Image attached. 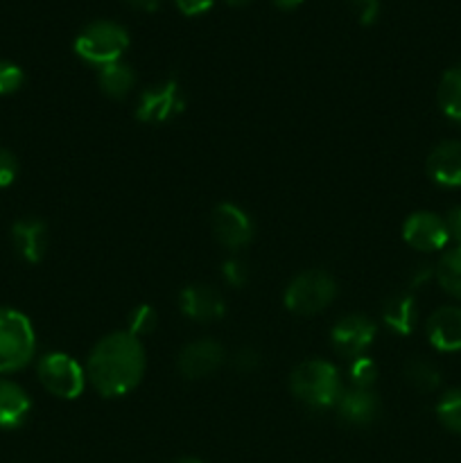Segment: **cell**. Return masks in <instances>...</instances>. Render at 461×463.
I'll return each mask as SVG.
<instances>
[{"label":"cell","instance_id":"obj_1","mask_svg":"<svg viewBox=\"0 0 461 463\" xmlns=\"http://www.w3.org/2000/svg\"><path fill=\"white\" fill-rule=\"evenodd\" d=\"M145 373V351L140 339L129 333H111L95 344L86 364V375L95 392L118 398L136 389Z\"/></svg>","mask_w":461,"mask_h":463},{"label":"cell","instance_id":"obj_2","mask_svg":"<svg viewBox=\"0 0 461 463\" xmlns=\"http://www.w3.org/2000/svg\"><path fill=\"white\" fill-rule=\"evenodd\" d=\"M289 387H292L296 401L312 410L337 407L343 393L339 371L334 369V364L324 360H307L298 364L289 378Z\"/></svg>","mask_w":461,"mask_h":463},{"label":"cell","instance_id":"obj_3","mask_svg":"<svg viewBox=\"0 0 461 463\" xmlns=\"http://www.w3.org/2000/svg\"><path fill=\"white\" fill-rule=\"evenodd\" d=\"M36 351L34 328L25 315L0 307V373H14L30 364Z\"/></svg>","mask_w":461,"mask_h":463},{"label":"cell","instance_id":"obj_4","mask_svg":"<svg viewBox=\"0 0 461 463\" xmlns=\"http://www.w3.org/2000/svg\"><path fill=\"white\" fill-rule=\"evenodd\" d=\"M127 48H129V34H127L125 27L113 21L90 23L75 39L77 57L99 68L120 61Z\"/></svg>","mask_w":461,"mask_h":463},{"label":"cell","instance_id":"obj_5","mask_svg":"<svg viewBox=\"0 0 461 463\" xmlns=\"http://www.w3.org/2000/svg\"><path fill=\"white\" fill-rule=\"evenodd\" d=\"M334 297H337V285L333 276L321 269H312L303 271L289 283L285 292V306L294 315L310 317L325 310Z\"/></svg>","mask_w":461,"mask_h":463},{"label":"cell","instance_id":"obj_6","mask_svg":"<svg viewBox=\"0 0 461 463\" xmlns=\"http://www.w3.org/2000/svg\"><path fill=\"white\" fill-rule=\"evenodd\" d=\"M36 373H39V380L45 387V392H50L57 398H63V401H75L84 392V371L77 364V360H72L66 353H48V355L41 357Z\"/></svg>","mask_w":461,"mask_h":463},{"label":"cell","instance_id":"obj_7","mask_svg":"<svg viewBox=\"0 0 461 463\" xmlns=\"http://www.w3.org/2000/svg\"><path fill=\"white\" fill-rule=\"evenodd\" d=\"M185 109L183 90L179 81L165 80L161 84L147 86L140 93L138 107H136V118L145 125H163L179 116Z\"/></svg>","mask_w":461,"mask_h":463},{"label":"cell","instance_id":"obj_8","mask_svg":"<svg viewBox=\"0 0 461 463\" xmlns=\"http://www.w3.org/2000/svg\"><path fill=\"white\" fill-rule=\"evenodd\" d=\"M402 238L416 251H441L450 242V231L437 213L419 211L409 215L402 226Z\"/></svg>","mask_w":461,"mask_h":463},{"label":"cell","instance_id":"obj_9","mask_svg":"<svg viewBox=\"0 0 461 463\" xmlns=\"http://www.w3.org/2000/svg\"><path fill=\"white\" fill-rule=\"evenodd\" d=\"M373 339L375 324L364 315H346L334 324L333 333H330L333 348L342 357H348V360L364 355L366 348L373 344Z\"/></svg>","mask_w":461,"mask_h":463},{"label":"cell","instance_id":"obj_10","mask_svg":"<svg viewBox=\"0 0 461 463\" xmlns=\"http://www.w3.org/2000/svg\"><path fill=\"white\" fill-rule=\"evenodd\" d=\"M212 235L226 249H242L251 242L253 224L247 213L235 203H220L212 211Z\"/></svg>","mask_w":461,"mask_h":463},{"label":"cell","instance_id":"obj_11","mask_svg":"<svg viewBox=\"0 0 461 463\" xmlns=\"http://www.w3.org/2000/svg\"><path fill=\"white\" fill-rule=\"evenodd\" d=\"M226 360L224 348L212 339H199V342H190L188 346L181 348L179 360V373L188 380H202L206 375L215 373Z\"/></svg>","mask_w":461,"mask_h":463},{"label":"cell","instance_id":"obj_12","mask_svg":"<svg viewBox=\"0 0 461 463\" xmlns=\"http://www.w3.org/2000/svg\"><path fill=\"white\" fill-rule=\"evenodd\" d=\"M179 306L188 319L197 324H211L224 317V298L211 285H190L179 294Z\"/></svg>","mask_w":461,"mask_h":463},{"label":"cell","instance_id":"obj_13","mask_svg":"<svg viewBox=\"0 0 461 463\" xmlns=\"http://www.w3.org/2000/svg\"><path fill=\"white\" fill-rule=\"evenodd\" d=\"M428 175L443 188H461V140H443L429 152Z\"/></svg>","mask_w":461,"mask_h":463},{"label":"cell","instance_id":"obj_14","mask_svg":"<svg viewBox=\"0 0 461 463\" xmlns=\"http://www.w3.org/2000/svg\"><path fill=\"white\" fill-rule=\"evenodd\" d=\"M428 337L441 353L461 351V307L443 306L428 319Z\"/></svg>","mask_w":461,"mask_h":463},{"label":"cell","instance_id":"obj_15","mask_svg":"<svg viewBox=\"0 0 461 463\" xmlns=\"http://www.w3.org/2000/svg\"><path fill=\"white\" fill-rule=\"evenodd\" d=\"M12 242L18 256L25 262H41L48 249V229L41 220L27 217V220H18L12 226Z\"/></svg>","mask_w":461,"mask_h":463},{"label":"cell","instance_id":"obj_16","mask_svg":"<svg viewBox=\"0 0 461 463\" xmlns=\"http://www.w3.org/2000/svg\"><path fill=\"white\" fill-rule=\"evenodd\" d=\"M339 419L348 425H369L378 419L380 401L371 389H348L337 402Z\"/></svg>","mask_w":461,"mask_h":463},{"label":"cell","instance_id":"obj_17","mask_svg":"<svg viewBox=\"0 0 461 463\" xmlns=\"http://www.w3.org/2000/svg\"><path fill=\"white\" fill-rule=\"evenodd\" d=\"M30 410L32 402L25 389L9 380H0V430L21 428Z\"/></svg>","mask_w":461,"mask_h":463},{"label":"cell","instance_id":"obj_18","mask_svg":"<svg viewBox=\"0 0 461 463\" xmlns=\"http://www.w3.org/2000/svg\"><path fill=\"white\" fill-rule=\"evenodd\" d=\"M416 319H419V310H416L414 294L398 292L384 301L382 321L396 335H409L416 328Z\"/></svg>","mask_w":461,"mask_h":463},{"label":"cell","instance_id":"obj_19","mask_svg":"<svg viewBox=\"0 0 461 463\" xmlns=\"http://www.w3.org/2000/svg\"><path fill=\"white\" fill-rule=\"evenodd\" d=\"M98 81H99V89H102L108 98L122 99L129 95L131 89H134L136 75L134 71H131V66H127V63L122 61H116L99 68Z\"/></svg>","mask_w":461,"mask_h":463},{"label":"cell","instance_id":"obj_20","mask_svg":"<svg viewBox=\"0 0 461 463\" xmlns=\"http://www.w3.org/2000/svg\"><path fill=\"white\" fill-rule=\"evenodd\" d=\"M438 107L450 120L461 125V63L450 68L438 84Z\"/></svg>","mask_w":461,"mask_h":463},{"label":"cell","instance_id":"obj_21","mask_svg":"<svg viewBox=\"0 0 461 463\" xmlns=\"http://www.w3.org/2000/svg\"><path fill=\"white\" fill-rule=\"evenodd\" d=\"M434 276H437L443 292H447L455 298H461V247H455L443 253L441 260L434 267Z\"/></svg>","mask_w":461,"mask_h":463},{"label":"cell","instance_id":"obj_22","mask_svg":"<svg viewBox=\"0 0 461 463\" xmlns=\"http://www.w3.org/2000/svg\"><path fill=\"white\" fill-rule=\"evenodd\" d=\"M405 380L420 393L437 392L441 384V371L425 357H414L405 364Z\"/></svg>","mask_w":461,"mask_h":463},{"label":"cell","instance_id":"obj_23","mask_svg":"<svg viewBox=\"0 0 461 463\" xmlns=\"http://www.w3.org/2000/svg\"><path fill=\"white\" fill-rule=\"evenodd\" d=\"M437 416L450 432L461 434V387L443 393L437 402Z\"/></svg>","mask_w":461,"mask_h":463},{"label":"cell","instance_id":"obj_24","mask_svg":"<svg viewBox=\"0 0 461 463\" xmlns=\"http://www.w3.org/2000/svg\"><path fill=\"white\" fill-rule=\"evenodd\" d=\"M156 324H158L156 310H154L152 306H147V303H143V306H136L134 310H131L129 328H127V333H129L131 337L140 339L145 337V335L154 333Z\"/></svg>","mask_w":461,"mask_h":463},{"label":"cell","instance_id":"obj_25","mask_svg":"<svg viewBox=\"0 0 461 463\" xmlns=\"http://www.w3.org/2000/svg\"><path fill=\"white\" fill-rule=\"evenodd\" d=\"M348 375H351L353 387L357 389H371V384L378 378V366L371 357L360 355L355 360H351V366H348Z\"/></svg>","mask_w":461,"mask_h":463},{"label":"cell","instance_id":"obj_26","mask_svg":"<svg viewBox=\"0 0 461 463\" xmlns=\"http://www.w3.org/2000/svg\"><path fill=\"white\" fill-rule=\"evenodd\" d=\"M25 81V72L12 61H0V95H12Z\"/></svg>","mask_w":461,"mask_h":463},{"label":"cell","instance_id":"obj_27","mask_svg":"<svg viewBox=\"0 0 461 463\" xmlns=\"http://www.w3.org/2000/svg\"><path fill=\"white\" fill-rule=\"evenodd\" d=\"M221 276H224L226 283L233 285V288H242L249 280V267L244 265L240 258H229V260L221 265Z\"/></svg>","mask_w":461,"mask_h":463},{"label":"cell","instance_id":"obj_28","mask_svg":"<svg viewBox=\"0 0 461 463\" xmlns=\"http://www.w3.org/2000/svg\"><path fill=\"white\" fill-rule=\"evenodd\" d=\"M351 7L362 25H373L378 21L380 0H351Z\"/></svg>","mask_w":461,"mask_h":463},{"label":"cell","instance_id":"obj_29","mask_svg":"<svg viewBox=\"0 0 461 463\" xmlns=\"http://www.w3.org/2000/svg\"><path fill=\"white\" fill-rule=\"evenodd\" d=\"M18 175V161L9 149L0 147V188H7L14 184Z\"/></svg>","mask_w":461,"mask_h":463},{"label":"cell","instance_id":"obj_30","mask_svg":"<svg viewBox=\"0 0 461 463\" xmlns=\"http://www.w3.org/2000/svg\"><path fill=\"white\" fill-rule=\"evenodd\" d=\"M233 366L240 373H253L260 366V355H258L256 348L244 346L233 355Z\"/></svg>","mask_w":461,"mask_h":463},{"label":"cell","instance_id":"obj_31","mask_svg":"<svg viewBox=\"0 0 461 463\" xmlns=\"http://www.w3.org/2000/svg\"><path fill=\"white\" fill-rule=\"evenodd\" d=\"M183 16H199L212 7V0H174Z\"/></svg>","mask_w":461,"mask_h":463},{"label":"cell","instance_id":"obj_32","mask_svg":"<svg viewBox=\"0 0 461 463\" xmlns=\"http://www.w3.org/2000/svg\"><path fill=\"white\" fill-rule=\"evenodd\" d=\"M447 224V231H450V238L455 240L456 247H461V206L452 208L450 215H447L446 220Z\"/></svg>","mask_w":461,"mask_h":463},{"label":"cell","instance_id":"obj_33","mask_svg":"<svg viewBox=\"0 0 461 463\" xmlns=\"http://www.w3.org/2000/svg\"><path fill=\"white\" fill-rule=\"evenodd\" d=\"M432 274H434V269H432V267H428V265L419 267V269H416L414 274H411V279H409V285H411V288H419V285H423L425 280H429V279H432Z\"/></svg>","mask_w":461,"mask_h":463},{"label":"cell","instance_id":"obj_34","mask_svg":"<svg viewBox=\"0 0 461 463\" xmlns=\"http://www.w3.org/2000/svg\"><path fill=\"white\" fill-rule=\"evenodd\" d=\"M134 9H143V12H156L161 0H127Z\"/></svg>","mask_w":461,"mask_h":463},{"label":"cell","instance_id":"obj_35","mask_svg":"<svg viewBox=\"0 0 461 463\" xmlns=\"http://www.w3.org/2000/svg\"><path fill=\"white\" fill-rule=\"evenodd\" d=\"M301 3H303V0H274L276 7L287 9V12H289V9H296Z\"/></svg>","mask_w":461,"mask_h":463},{"label":"cell","instance_id":"obj_36","mask_svg":"<svg viewBox=\"0 0 461 463\" xmlns=\"http://www.w3.org/2000/svg\"><path fill=\"white\" fill-rule=\"evenodd\" d=\"M226 5H233V7H244L247 3H251V0H224Z\"/></svg>","mask_w":461,"mask_h":463},{"label":"cell","instance_id":"obj_37","mask_svg":"<svg viewBox=\"0 0 461 463\" xmlns=\"http://www.w3.org/2000/svg\"><path fill=\"white\" fill-rule=\"evenodd\" d=\"M176 463H202V461L194 459V457H185V459H179Z\"/></svg>","mask_w":461,"mask_h":463}]
</instances>
